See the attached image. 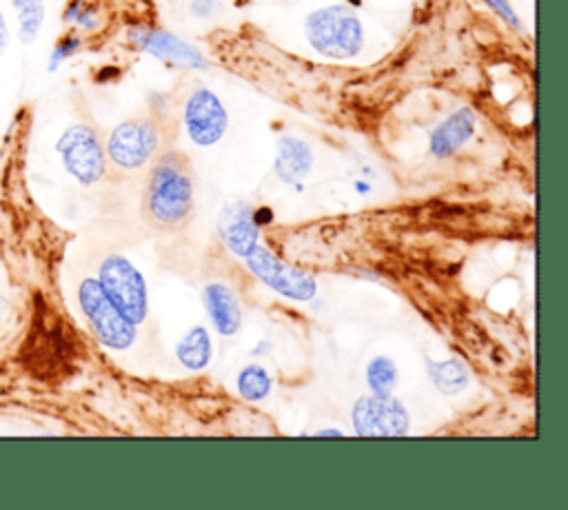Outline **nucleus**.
Listing matches in <instances>:
<instances>
[{"label":"nucleus","instance_id":"f257e3e1","mask_svg":"<svg viewBox=\"0 0 568 510\" xmlns=\"http://www.w3.org/2000/svg\"><path fill=\"white\" fill-rule=\"evenodd\" d=\"M193 206V177L182 153H164L149 175L146 211L155 224L175 226Z\"/></svg>","mask_w":568,"mask_h":510},{"label":"nucleus","instance_id":"f03ea898","mask_svg":"<svg viewBox=\"0 0 568 510\" xmlns=\"http://www.w3.org/2000/svg\"><path fill=\"white\" fill-rule=\"evenodd\" d=\"M304 31L315 51L335 60L357 55L364 42L359 18L344 4L313 11L304 22Z\"/></svg>","mask_w":568,"mask_h":510},{"label":"nucleus","instance_id":"7ed1b4c3","mask_svg":"<svg viewBox=\"0 0 568 510\" xmlns=\"http://www.w3.org/2000/svg\"><path fill=\"white\" fill-rule=\"evenodd\" d=\"M78 302L82 308V315L87 317L93 335L113 350H124L135 339V324H131L106 297L98 279H82L78 288Z\"/></svg>","mask_w":568,"mask_h":510},{"label":"nucleus","instance_id":"20e7f679","mask_svg":"<svg viewBox=\"0 0 568 510\" xmlns=\"http://www.w3.org/2000/svg\"><path fill=\"white\" fill-rule=\"evenodd\" d=\"M98 282L131 324H140L146 317V284L142 273L126 257L109 255L100 264Z\"/></svg>","mask_w":568,"mask_h":510},{"label":"nucleus","instance_id":"39448f33","mask_svg":"<svg viewBox=\"0 0 568 510\" xmlns=\"http://www.w3.org/2000/svg\"><path fill=\"white\" fill-rule=\"evenodd\" d=\"M64 171L80 184H95L104 175L106 153L98 133L89 124H71L55 142Z\"/></svg>","mask_w":568,"mask_h":510},{"label":"nucleus","instance_id":"423d86ee","mask_svg":"<svg viewBox=\"0 0 568 510\" xmlns=\"http://www.w3.org/2000/svg\"><path fill=\"white\" fill-rule=\"evenodd\" d=\"M244 259L260 282H264L266 286H271L273 290L288 299L308 302L317 290L313 275L286 264L264 246H253V251Z\"/></svg>","mask_w":568,"mask_h":510},{"label":"nucleus","instance_id":"0eeeda50","mask_svg":"<svg viewBox=\"0 0 568 510\" xmlns=\"http://www.w3.org/2000/svg\"><path fill=\"white\" fill-rule=\"evenodd\" d=\"M408 426L406 408L390 395L359 397L353 406V428L359 437H402Z\"/></svg>","mask_w":568,"mask_h":510},{"label":"nucleus","instance_id":"6e6552de","mask_svg":"<svg viewBox=\"0 0 568 510\" xmlns=\"http://www.w3.org/2000/svg\"><path fill=\"white\" fill-rule=\"evenodd\" d=\"M158 142L160 133L151 120H126L111 131L106 155L120 169H140L151 160Z\"/></svg>","mask_w":568,"mask_h":510},{"label":"nucleus","instance_id":"1a4fd4ad","mask_svg":"<svg viewBox=\"0 0 568 510\" xmlns=\"http://www.w3.org/2000/svg\"><path fill=\"white\" fill-rule=\"evenodd\" d=\"M184 124L189 137L195 144L209 146L224 135L229 118L220 98L213 91L195 89L184 106Z\"/></svg>","mask_w":568,"mask_h":510},{"label":"nucleus","instance_id":"9d476101","mask_svg":"<svg viewBox=\"0 0 568 510\" xmlns=\"http://www.w3.org/2000/svg\"><path fill=\"white\" fill-rule=\"evenodd\" d=\"M257 226L260 224L255 220V211L246 202L226 204L217 220V231L224 244L229 246L231 253L240 257H246L253 251V246H257V235H260Z\"/></svg>","mask_w":568,"mask_h":510},{"label":"nucleus","instance_id":"9b49d317","mask_svg":"<svg viewBox=\"0 0 568 510\" xmlns=\"http://www.w3.org/2000/svg\"><path fill=\"white\" fill-rule=\"evenodd\" d=\"M131 40L149 51L151 55L178 64V67H186V69H202L206 67L204 58L184 40H180L178 35L169 33V31H151V29H133L131 31Z\"/></svg>","mask_w":568,"mask_h":510},{"label":"nucleus","instance_id":"f8f14e48","mask_svg":"<svg viewBox=\"0 0 568 510\" xmlns=\"http://www.w3.org/2000/svg\"><path fill=\"white\" fill-rule=\"evenodd\" d=\"M202 297H204V306H206V313H209L215 330L226 337L235 335L242 324V310H240V302H237L235 293L226 284L213 282V284H206Z\"/></svg>","mask_w":568,"mask_h":510},{"label":"nucleus","instance_id":"ddd939ff","mask_svg":"<svg viewBox=\"0 0 568 510\" xmlns=\"http://www.w3.org/2000/svg\"><path fill=\"white\" fill-rule=\"evenodd\" d=\"M473 129H475V113L468 106L457 109L430 133V153L435 157H448L457 153L473 135Z\"/></svg>","mask_w":568,"mask_h":510},{"label":"nucleus","instance_id":"4468645a","mask_svg":"<svg viewBox=\"0 0 568 510\" xmlns=\"http://www.w3.org/2000/svg\"><path fill=\"white\" fill-rule=\"evenodd\" d=\"M313 166V153L306 142L284 135L277 140V155H275V173L284 184H297L302 177L308 175Z\"/></svg>","mask_w":568,"mask_h":510},{"label":"nucleus","instance_id":"2eb2a0df","mask_svg":"<svg viewBox=\"0 0 568 510\" xmlns=\"http://www.w3.org/2000/svg\"><path fill=\"white\" fill-rule=\"evenodd\" d=\"M175 355L180 364L189 370H200L211 359V339L204 326H195L189 333L182 335V339L175 346Z\"/></svg>","mask_w":568,"mask_h":510},{"label":"nucleus","instance_id":"dca6fc26","mask_svg":"<svg viewBox=\"0 0 568 510\" xmlns=\"http://www.w3.org/2000/svg\"><path fill=\"white\" fill-rule=\"evenodd\" d=\"M426 373L433 386L444 395H455L468 386V370L457 359H444V361L426 359Z\"/></svg>","mask_w":568,"mask_h":510},{"label":"nucleus","instance_id":"f3484780","mask_svg":"<svg viewBox=\"0 0 568 510\" xmlns=\"http://www.w3.org/2000/svg\"><path fill=\"white\" fill-rule=\"evenodd\" d=\"M18 18V38L22 44L36 42L44 22V0H11Z\"/></svg>","mask_w":568,"mask_h":510},{"label":"nucleus","instance_id":"a211bd4d","mask_svg":"<svg viewBox=\"0 0 568 510\" xmlns=\"http://www.w3.org/2000/svg\"><path fill=\"white\" fill-rule=\"evenodd\" d=\"M366 381H368L373 395H390V390L395 388V381H397L395 361L384 355L373 357L366 366Z\"/></svg>","mask_w":568,"mask_h":510},{"label":"nucleus","instance_id":"6ab92c4d","mask_svg":"<svg viewBox=\"0 0 568 510\" xmlns=\"http://www.w3.org/2000/svg\"><path fill=\"white\" fill-rule=\"evenodd\" d=\"M237 390L248 401H260L271 392V377L262 366H246L237 375Z\"/></svg>","mask_w":568,"mask_h":510},{"label":"nucleus","instance_id":"aec40b11","mask_svg":"<svg viewBox=\"0 0 568 510\" xmlns=\"http://www.w3.org/2000/svg\"><path fill=\"white\" fill-rule=\"evenodd\" d=\"M73 47H78V40L73 38V40H67V42H60L58 47H55V51H53V62H51V69L62 60V58H67L71 51H73Z\"/></svg>","mask_w":568,"mask_h":510},{"label":"nucleus","instance_id":"412c9836","mask_svg":"<svg viewBox=\"0 0 568 510\" xmlns=\"http://www.w3.org/2000/svg\"><path fill=\"white\" fill-rule=\"evenodd\" d=\"M486 2H488L493 9H497L506 20H510L513 24H519V22H517V16L510 11V7H508L506 0H486Z\"/></svg>","mask_w":568,"mask_h":510},{"label":"nucleus","instance_id":"4be33fe9","mask_svg":"<svg viewBox=\"0 0 568 510\" xmlns=\"http://www.w3.org/2000/svg\"><path fill=\"white\" fill-rule=\"evenodd\" d=\"M7 40H9V31H7V22H4V16H2V11H0V55H2L4 47H7Z\"/></svg>","mask_w":568,"mask_h":510},{"label":"nucleus","instance_id":"5701e85b","mask_svg":"<svg viewBox=\"0 0 568 510\" xmlns=\"http://www.w3.org/2000/svg\"><path fill=\"white\" fill-rule=\"evenodd\" d=\"M4 313H7V302L0 297V322L4 319Z\"/></svg>","mask_w":568,"mask_h":510},{"label":"nucleus","instance_id":"b1692460","mask_svg":"<svg viewBox=\"0 0 568 510\" xmlns=\"http://www.w3.org/2000/svg\"><path fill=\"white\" fill-rule=\"evenodd\" d=\"M317 435H333V437H337V435H342L339 430H322V432H317Z\"/></svg>","mask_w":568,"mask_h":510}]
</instances>
